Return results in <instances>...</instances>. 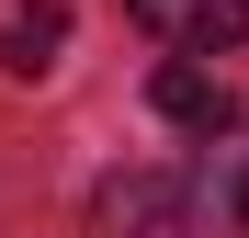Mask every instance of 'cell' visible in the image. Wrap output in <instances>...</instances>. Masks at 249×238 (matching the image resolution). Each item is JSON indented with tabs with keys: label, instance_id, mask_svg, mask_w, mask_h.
<instances>
[{
	"label": "cell",
	"instance_id": "1",
	"mask_svg": "<svg viewBox=\"0 0 249 238\" xmlns=\"http://www.w3.org/2000/svg\"><path fill=\"white\" fill-rule=\"evenodd\" d=\"M91 238H193V182L181 170H113L91 193Z\"/></svg>",
	"mask_w": 249,
	"mask_h": 238
},
{
	"label": "cell",
	"instance_id": "2",
	"mask_svg": "<svg viewBox=\"0 0 249 238\" xmlns=\"http://www.w3.org/2000/svg\"><path fill=\"white\" fill-rule=\"evenodd\" d=\"M159 46H181V57H227L249 46V0H124Z\"/></svg>",
	"mask_w": 249,
	"mask_h": 238
},
{
	"label": "cell",
	"instance_id": "3",
	"mask_svg": "<svg viewBox=\"0 0 249 238\" xmlns=\"http://www.w3.org/2000/svg\"><path fill=\"white\" fill-rule=\"evenodd\" d=\"M57 46H68V0H23V12L0 23V68H12V79H46Z\"/></svg>",
	"mask_w": 249,
	"mask_h": 238
},
{
	"label": "cell",
	"instance_id": "4",
	"mask_svg": "<svg viewBox=\"0 0 249 238\" xmlns=\"http://www.w3.org/2000/svg\"><path fill=\"white\" fill-rule=\"evenodd\" d=\"M147 102L170 113L181 136H227V113H238V102H227V91H215L204 68H159V91H147Z\"/></svg>",
	"mask_w": 249,
	"mask_h": 238
},
{
	"label": "cell",
	"instance_id": "5",
	"mask_svg": "<svg viewBox=\"0 0 249 238\" xmlns=\"http://www.w3.org/2000/svg\"><path fill=\"white\" fill-rule=\"evenodd\" d=\"M238 216H249V170H238Z\"/></svg>",
	"mask_w": 249,
	"mask_h": 238
}]
</instances>
